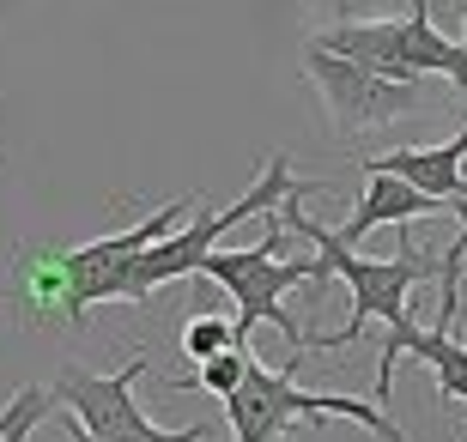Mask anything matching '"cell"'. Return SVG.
<instances>
[{
    "mask_svg": "<svg viewBox=\"0 0 467 442\" xmlns=\"http://www.w3.org/2000/svg\"><path fill=\"white\" fill-rule=\"evenodd\" d=\"M334 6H340V13H352V6H370V0H334Z\"/></svg>",
    "mask_w": 467,
    "mask_h": 442,
    "instance_id": "18",
    "label": "cell"
},
{
    "mask_svg": "<svg viewBox=\"0 0 467 442\" xmlns=\"http://www.w3.org/2000/svg\"><path fill=\"white\" fill-rule=\"evenodd\" d=\"M316 49L340 55V61H358V67L395 79V86H419L413 49H407V18H340L328 31L310 36Z\"/></svg>",
    "mask_w": 467,
    "mask_h": 442,
    "instance_id": "10",
    "label": "cell"
},
{
    "mask_svg": "<svg viewBox=\"0 0 467 442\" xmlns=\"http://www.w3.org/2000/svg\"><path fill=\"white\" fill-rule=\"evenodd\" d=\"M152 375V357L134 352L121 370H86V364H61L49 382L55 394V412H67L79 430H91L98 442H134V437H152V412L140 406V382Z\"/></svg>",
    "mask_w": 467,
    "mask_h": 442,
    "instance_id": "5",
    "label": "cell"
},
{
    "mask_svg": "<svg viewBox=\"0 0 467 442\" xmlns=\"http://www.w3.org/2000/svg\"><path fill=\"white\" fill-rule=\"evenodd\" d=\"M219 352H243L237 322H225V315H194V322L182 327V357L207 364V357H219Z\"/></svg>",
    "mask_w": 467,
    "mask_h": 442,
    "instance_id": "16",
    "label": "cell"
},
{
    "mask_svg": "<svg viewBox=\"0 0 467 442\" xmlns=\"http://www.w3.org/2000/svg\"><path fill=\"white\" fill-rule=\"evenodd\" d=\"M455 219H462V231H455L450 249H437V285H443V315H437V334H455L462 327V267H467V206L455 200Z\"/></svg>",
    "mask_w": 467,
    "mask_h": 442,
    "instance_id": "13",
    "label": "cell"
},
{
    "mask_svg": "<svg viewBox=\"0 0 467 442\" xmlns=\"http://www.w3.org/2000/svg\"><path fill=\"white\" fill-rule=\"evenodd\" d=\"M194 212H201V194L158 206V212H146V219L128 224V231H109V237H91V242H79V249H67L73 303H79V315H86V309H98V303H121L128 267H134L152 242H164L171 231H182V219H194Z\"/></svg>",
    "mask_w": 467,
    "mask_h": 442,
    "instance_id": "7",
    "label": "cell"
},
{
    "mask_svg": "<svg viewBox=\"0 0 467 442\" xmlns=\"http://www.w3.org/2000/svg\"><path fill=\"white\" fill-rule=\"evenodd\" d=\"M249 357H255L249 345H243V352H219V357H207L189 382H194V388H207V394H219V400H231V394L243 388V375H249ZM189 382H182V375H171L164 388H189Z\"/></svg>",
    "mask_w": 467,
    "mask_h": 442,
    "instance_id": "15",
    "label": "cell"
},
{
    "mask_svg": "<svg viewBox=\"0 0 467 442\" xmlns=\"http://www.w3.org/2000/svg\"><path fill=\"white\" fill-rule=\"evenodd\" d=\"M55 412V394L43 388V382H31V388H18L6 406H0V442H31V430L43 425Z\"/></svg>",
    "mask_w": 467,
    "mask_h": 442,
    "instance_id": "14",
    "label": "cell"
},
{
    "mask_svg": "<svg viewBox=\"0 0 467 442\" xmlns=\"http://www.w3.org/2000/svg\"><path fill=\"white\" fill-rule=\"evenodd\" d=\"M400 357H419L425 364V375L437 382V400H450V406H467V345L455 340V334H425V327L407 315V322H395L389 334H382V352H377V406L389 412V400H395V364Z\"/></svg>",
    "mask_w": 467,
    "mask_h": 442,
    "instance_id": "8",
    "label": "cell"
},
{
    "mask_svg": "<svg viewBox=\"0 0 467 442\" xmlns=\"http://www.w3.org/2000/svg\"><path fill=\"white\" fill-rule=\"evenodd\" d=\"M364 170H389V176H407L419 194H431L437 206H455L467 188V128L450 134L443 146H400V152H382V158H364Z\"/></svg>",
    "mask_w": 467,
    "mask_h": 442,
    "instance_id": "11",
    "label": "cell"
},
{
    "mask_svg": "<svg viewBox=\"0 0 467 442\" xmlns=\"http://www.w3.org/2000/svg\"><path fill=\"white\" fill-rule=\"evenodd\" d=\"M462 206H467V188H462Z\"/></svg>",
    "mask_w": 467,
    "mask_h": 442,
    "instance_id": "21",
    "label": "cell"
},
{
    "mask_svg": "<svg viewBox=\"0 0 467 442\" xmlns=\"http://www.w3.org/2000/svg\"><path fill=\"white\" fill-rule=\"evenodd\" d=\"M450 6H455V13H467V0H450Z\"/></svg>",
    "mask_w": 467,
    "mask_h": 442,
    "instance_id": "20",
    "label": "cell"
},
{
    "mask_svg": "<svg viewBox=\"0 0 467 442\" xmlns=\"http://www.w3.org/2000/svg\"><path fill=\"white\" fill-rule=\"evenodd\" d=\"M279 242H285V219H267V237L255 249H213L194 279H213L237 297V345H249V334L267 322L285 334L292 352H310V327L285 309V291L310 285V261H279Z\"/></svg>",
    "mask_w": 467,
    "mask_h": 442,
    "instance_id": "3",
    "label": "cell"
},
{
    "mask_svg": "<svg viewBox=\"0 0 467 442\" xmlns=\"http://www.w3.org/2000/svg\"><path fill=\"white\" fill-rule=\"evenodd\" d=\"M61 430H67V442H98L91 430L73 425V418H61ZM207 437H213V425H182V430H164V425H158L152 437H134V442H207Z\"/></svg>",
    "mask_w": 467,
    "mask_h": 442,
    "instance_id": "17",
    "label": "cell"
},
{
    "mask_svg": "<svg viewBox=\"0 0 467 442\" xmlns=\"http://www.w3.org/2000/svg\"><path fill=\"white\" fill-rule=\"evenodd\" d=\"M13 309L25 315V327H73L79 322L67 249H55V242H25L18 249L13 255Z\"/></svg>",
    "mask_w": 467,
    "mask_h": 442,
    "instance_id": "9",
    "label": "cell"
},
{
    "mask_svg": "<svg viewBox=\"0 0 467 442\" xmlns=\"http://www.w3.org/2000/svg\"><path fill=\"white\" fill-rule=\"evenodd\" d=\"M304 79L322 98V116L334 134H377V128L407 121L419 109V86H395V79H382L358 61H340L316 43H304Z\"/></svg>",
    "mask_w": 467,
    "mask_h": 442,
    "instance_id": "6",
    "label": "cell"
},
{
    "mask_svg": "<svg viewBox=\"0 0 467 442\" xmlns=\"http://www.w3.org/2000/svg\"><path fill=\"white\" fill-rule=\"evenodd\" d=\"M425 212H437V200L431 194H419L407 176H389V170H364V200L352 206V219L340 224V237L358 249L377 224H413V219H425Z\"/></svg>",
    "mask_w": 467,
    "mask_h": 442,
    "instance_id": "12",
    "label": "cell"
},
{
    "mask_svg": "<svg viewBox=\"0 0 467 442\" xmlns=\"http://www.w3.org/2000/svg\"><path fill=\"white\" fill-rule=\"evenodd\" d=\"M462 49H467V13H462Z\"/></svg>",
    "mask_w": 467,
    "mask_h": 442,
    "instance_id": "19",
    "label": "cell"
},
{
    "mask_svg": "<svg viewBox=\"0 0 467 442\" xmlns=\"http://www.w3.org/2000/svg\"><path fill=\"white\" fill-rule=\"evenodd\" d=\"M310 194H322V188L304 182L292 200H285V212H279V219H285V231L310 237V249H316V255H310V285H304L310 297H322V285H328V279H340V285L352 291V322L340 327V334H310V345H322V352H347V345H358V334L377 322V315H382V327L407 322V297H413L419 285H431L443 267H437V249L425 255V249L407 237V224H400V249L389 261L358 255L347 237H334L328 224H316L310 212H304V200H310Z\"/></svg>",
    "mask_w": 467,
    "mask_h": 442,
    "instance_id": "1",
    "label": "cell"
},
{
    "mask_svg": "<svg viewBox=\"0 0 467 442\" xmlns=\"http://www.w3.org/2000/svg\"><path fill=\"white\" fill-rule=\"evenodd\" d=\"M231 442H292L304 425H328V418H352L377 442H407V430L377 406V400H352V394H310L297 388V357H285V370L249 357L243 388L225 400Z\"/></svg>",
    "mask_w": 467,
    "mask_h": 442,
    "instance_id": "2",
    "label": "cell"
},
{
    "mask_svg": "<svg viewBox=\"0 0 467 442\" xmlns=\"http://www.w3.org/2000/svg\"><path fill=\"white\" fill-rule=\"evenodd\" d=\"M297 176H292V152H274L267 164H261L255 188H243L237 206H225V212H194V224H182V231H171L164 242H152L146 255L128 267V285H121V303H146L152 291H164L171 279H194L201 272V261L219 249V237H225L237 219H249V212H274L279 200H292L297 194Z\"/></svg>",
    "mask_w": 467,
    "mask_h": 442,
    "instance_id": "4",
    "label": "cell"
}]
</instances>
